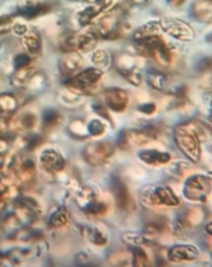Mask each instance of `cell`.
<instances>
[{
	"mask_svg": "<svg viewBox=\"0 0 212 267\" xmlns=\"http://www.w3.org/2000/svg\"><path fill=\"white\" fill-rule=\"evenodd\" d=\"M174 141H176L177 147L183 151V154L190 158L194 163L199 162L201 158V144H199V135L195 132V129L192 128L191 122L187 124H180L174 131Z\"/></svg>",
	"mask_w": 212,
	"mask_h": 267,
	"instance_id": "6da1fadb",
	"label": "cell"
},
{
	"mask_svg": "<svg viewBox=\"0 0 212 267\" xmlns=\"http://www.w3.org/2000/svg\"><path fill=\"white\" fill-rule=\"evenodd\" d=\"M141 198L149 207H176L180 204L178 197L173 193V190L166 186H149L142 190Z\"/></svg>",
	"mask_w": 212,
	"mask_h": 267,
	"instance_id": "7a4b0ae2",
	"label": "cell"
},
{
	"mask_svg": "<svg viewBox=\"0 0 212 267\" xmlns=\"http://www.w3.org/2000/svg\"><path fill=\"white\" fill-rule=\"evenodd\" d=\"M183 191L187 200L195 203H205L211 194V179L202 175L191 176L184 184Z\"/></svg>",
	"mask_w": 212,
	"mask_h": 267,
	"instance_id": "3957f363",
	"label": "cell"
},
{
	"mask_svg": "<svg viewBox=\"0 0 212 267\" xmlns=\"http://www.w3.org/2000/svg\"><path fill=\"white\" fill-rule=\"evenodd\" d=\"M103 76V69L100 68H87L79 72L76 76H73L69 80H66V84L69 86V90L75 93L86 94L85 90H90V87L99 83V80Z\"/></svg>",
	"mask_w": 212,
	"mask_h": 267,
	"instance_id": "277c9868",
	"label": "cell"
},
{
	"mask_svg": "<svg viewBox=\"0 0 212 267\" xmlns=\"http://www.w3.org/2000/svg\"><path fill=\"white\" fill-rule=\"evenodd\" d=\"M115 152L114 144L104 141V142H94L85 148L83 158L85 161L92 166H101L111 159V156Z\"/></svg>",
	"mask_w": 212,
	"mask_h": 267,
	"instance_id": "5b68a950",
	"label": "cell"
},
{
	"mask_svg": "<svg viewBox=\"0 0 212 267\" xmlns=\"http://www.w3.org/2000/svg\"><path fill=\"white\" fill-rule=\"evenodd\" d=\"M141 48L145 51V54L153 56L157 62L160 65H170L171 63V52L170 49L166 47V44L157 37V35H152L148 38L141 40Z\"/></svg>",
	"mask_w": 212,
	"mask_h": 267,
	"instance_id": "8992f818",
	"label": "cell"
},
{
	"mask_svg": "<svg viewBox=\"0 0 212 267\" xmlns=\"http://www.w3.org/2000/svg\"><path fill=\"white\" fill-rule=\"evenodd\" d=\"M160 24V30L167 33L171 37L180 41H191L194 38L192 28L185 21L177 20V19H163Z\"/></svg>",
	"mask_w": 212,
	"mask_h": 267,
	"instance_id": "52a82bcc",
	"label": "cell"
},
{
	"mask_svg": "<svg viewBox=\"0 0 212 267\" xmlns=\"http://www.w3.org/2000/svg\"><path fill=\"white\" fill-rule=\"evenodd\" d=\"M104 98V104L113 110L114 112H122L128 107L129 96L125 90H122L120 87H110L106 89L103 93Z\"/></svg>",
	"mask_w": 212,
	"mask_h": 267,
	"instance_id": "ba28073f",
	"label": "cell"
},
{
	"mask_svg": "<svg viewBox=\"0 0 212 267\" xmlns=\"http://www.w3.org/2000/svg\"><path fill=\"white\" fill-rule=\"evenodd\" d=\"M40 163H41V168L47 172V173H59L65 169V159L61 152H58L52 148L45 149L41 156H40Z\"/></svg>",
	"mask_w": 212,
	"mask_h": 267,
	"instance_id": "9c48e42d",
	"label": "cell"
},
{
	"mask_svg": "<svg viewBox=\"0 0 212 267\" xmlns=\"http://www.w3.org/2000/svg\"><path fill=\"white\" fill-rule=\"evenodd\" d=\"M199 252L194 245H177L173 246L169 250L170 261H191V260L198 259Z\"/></svg>",
	"mask_w": 212,
	"mask_h": 267,
	"instance_id": "30bf717a",
	"label": "cell"
},
{
	"mask_svg": "<svg viewBox=\"0 0 212 267\" xmlns=\"http://www.w3.org/2000/svg\"><path fill=\"white\" fill-rule=\"evenodd\" d=\"M82 66H83V59L78 54H69L61 61V65H59L61 75L65 79H72L82 70Z\"/></svg>",
	"mask_w": 212,
	"mask_h": 267,
	"instance_id": "8fae6325",
	"label": "cell"
},
{
	"mask_svg": "<svg viewBox=\"0 0 212 267\" xmlns=\"http://www.w3.org/2000/svg\"><path fill=\"white\" fill-rule=\"evenodd\" d=\"M113 191L117 205L120 207V210L128 211L129 208H132V200H131V196H129V191H128L127 186L121 182L118 177L113 179Z\"/></svg>",
	"mask_w": 212,
	"mask_h": 267,
	"instance_id": "7c38bea8",
	"label": "cell"
},
{
	"mask_svg": "<svg viewBox=\"0 0 212 267\" xmlns=\"http://www.w3.org/2000/svg\"><path fill=\"white\" fill-rule=\"evenodd\" d=\"M139 159L148 165H164V163H169L171 161V154L169 152H160V151H156V149H146V151H141L139 152Z\"/></svg>",
	"mask_w": 212,
	"mask_h": 267,
	"instance_id": "4fadbf2b",
	"label": "cell"
},
{
	"mask_svg": "<svg viewBox=\"0 0 212 267\" xmlns=\"http://www.w3.org/2000/svg\"><path fill=\"white\" fill-rule=\"evenodd\" d=\"M23 44L31 55H40L43 49V41L37 30H27L26 34H23Z\"/></svg>",
	"mask_w": 212,
	"mask_h": 267,
	"instance_id": "5bb4252c",
	"label": "cell"
},
{
	"mask_svg": "<svg viewBox=\"0 0 212 267\" xmlns=\"http://www.w3.org/2000/svg\"><path fill=\"white\" fill-rule=\"evenodd\" d=\"M80 232H82V235L85 236L86 240H89L92 245L96 246L107 245L106 235L100 231V229L94 228V226H90V225H82V226H80Z\"/></svg>",
	"mask_w": 212,
	"mask_h": 267,
	"instance_id": "9a60e30c",
	"label": "cell"
},
{
	"mask_svg": "<svg viewBox=\"0 0 212 267\" xmlns=\"http://www.w3.org/2000/svg\"><path fill=\"white\" fill-rule=\"evenodd\" d=\"M191 10H192L191 14L198 21H206V23L211 21V2L209 0H201V2L194 3Z\"/></svg>",
	"mask_w": 212,
	"mask_h": 267,
	"instance_id": "2e32d148",
	"label": "cell"
},
{
	"mask_svg": "<svg viewBox=\"0 0 212 267\" xmlns=\"http://www.w3.org/2000/svg\"><path fill=\"white\" fill-rule=\"evenodd\" d=\"M50 6L47 3H33V5H26L20 9V14L26 19H34L38 16H43V14L48 13Z\"/></svg>",
	"mask_w": 212,
	"mask_h": 267,
	"instance_id": "e0dca14e",
	"label": "cell"
},
{
	"mask_svg": "<svg viewBox=\"0 0 212 267\" xmlns=\"http://www.w3.org/2000/svg\"><path fill=\"white\" fill-rule=\"evenodd\" d=\"M148 82L156 90H163L166 87V84H167V77L163 72L152 68L148 72Z\"/></svg>",
	"mask_w": 212,
	"mask_h": 267,
	"instance_id": "ac0fdd59",
	"label": "cell"
},
{
	"mask_svg": "<svg viewBox=\"0 0 212 267\" xmlns=\"http://www.w3.org/2000/svg\"><path fill=\"white\" fill-rule=\"evenodd\" d=\"M69 222V214L65 207H58L57 210L51 214L50 225L52 228H62Z\"/></svg>",
	"mask_w": 212,
	"mask_h": 267,
	"instance_id": "d6986e66",
	"label": "cell"
},
{
	"mask_svg": "<svg viewBox=\"0 0 212 267\" xmlns=\"http://www.w3.org/2000/svg\"><path fill=\"white\" fill-rule=\"evenodd\" d=\"M160 31V24L159 23H148L145 26H142L141 28H138L135 31L134 38L136 41H141L143 38H148V37H152V35H157V33Z\"/></svg>",
	"mask_w": 212,
	"mask_h": 267,
	"instance_id": "ffe728a7",
	"label": "cell"
},
{
	"mask_svg": "<svg viewBox=\"0 0 212 267\" xmlns=\"http://www.w3.org/2000/svg\"><path fill=\"white\" fill-rule=\"evenodd\" d=\"M19 107V101L16 96L12 93H2L0 94V111L2 112H15Z\"/></svg>",
	"mask_w": 212,
	"mask_h": 267,
	"instance_id": "44dd1931",
	"label": "cell"
},
{
	"mask_svg": "<svg viewBox=\"0 0 212 267\" xmlns=\"http://www.w3.org/2000/svg\"><path fill=\"white\" fill-rule=\"evenodd\" d=\"M76 200H78L79 207L85 211L86 208H89V207L96 201V193H94V190L90 189V187H86V189H83L79 193Z\"/></svg>",
	"mask_w": 212,
	"mask_h": 267,
	"instance_id": "7402d4cb",
	"label": "cell"
},
{
	"mask_svg": "<svg viewBox=\"0 0 212 267\" xmlns=\"http://www.w3.org/2000/svg\"><path fill=\"white\" fill-rule=\"evenodd\" d=\"M33 73H34V69L31 68V65L27 66V68H23L20 70H16V75L12 79V83L19 86V87H22V86L27 84L31 80Z\"/></svg>",
	"mask_w": 212,
	"mask_h": 267,
	"instance_id": "603a6c76",
	"label": "cell"
},
{
	"mask_svg": "<svg viewBox=\"0 0 212 267\" xmlns=\"http://www.w3.org/2000/svg\"><path fill=\"white\" fill-rule=\"evenodd\" d=\"M37 125V115L34 112L27 111L22 114L19 118H17V126L20 129H24V131H30L33 129L34 126Z\"/></svg>",
	"mask_w": 212,
	"mask_h": 267,
	"instance_id": "cb8c5ba5",
	"label": "cell"
},
{
	"mask_svg": "<svg viewBox=\"0 0 212 267\" xmlns=\"http://www.w3.org/2000/svg\"><path fill=\"white\" fill-rule=\"evenodd\" d=\"M92 61L97 68H100V69H107V68L111 65V56L108 55L107 51L100 49V51H96V52L93 54Z\"/></svg>",
	"mask_w": 212,
	"mask_h": 267,
	"instance_id": "d4e9b609",
	"label": "cell"
},
{
	"mask_svg": "<svg viewBox=\"0 0 212 267\" xmlns=\"http://www.w3.org/2000/svg\"><path fill=\"white\" fill-rule=\"evenodd\" d=\"M124 242L128 243L129 246H142L145 243H149V239H146L145 235H139V233H135V232H127L124 233Z\"/></svg>",
	"mask_w": 212,
	"mask_h": 267,
	"instance_id": "484cf974",
	"label": "cell"
},
{
	"mask_svg": "<svg viewBox=\"0 0 212 267\" xmlns=\"http://www.w3.org/2000/svg\"><path fill=\"white\" fill-rule=\"evenodd\" d=\"M132 256H134V266L138 267L149 266L148 254L145 253V250H142L141 246H134V249H132Z\"/></svg>",
	"mask_w": 212,
	"mask_h": 267,
	"instance_id": "4316f807",
	"label": "cell"
},
{
	"mask_svg": "<svg viewBox=\"0 0 212 267\" xmlns=\"http://www.w3.org/2000/svg\"><path fill=\"white\" fill-rule=\"evenodd\" d=\"M59 121H61V114L55 110H48L44 114V128H47V129L57 126Z\"/></svg>",
	"mask_w": 212,
	"mask_h": 267,
	"instance_id": "83f0119b",
	"label": "cell"
},
{
	"mask_svg": "<svg viewBox=\"0 0 212 267\" xmlns=\"http://www.w3.org/2000/svg\"><path fill=\"white\" fill-rule=\"evenodd\" d=\"M87 132L90 134L92 137H100V135L106 132V125L100 119H92L87 125Z\"/></svg>",
	"mask_w": 212,
	"mask_h": 267,
	"instance_id": "f1b7e54d",
	"label": "cell"
},
{
	"mask_svg": "<svg viewBox=\"0 0 212 267\" xmlns=\"http://www.w3.org/2000/svg\"><path fill=\"white\" fill-rule=\"evenodd\" d=\"M188 172H190V165L185 163V162H177V163H174V165L171 166V169H170V175L176 176L177 179L184 177Z\"/></svg>",
	"mask_w": 212,
	"mask_h": 267,
	"instance_id": "f546056e",
	"label": "cell"
},
{
	"mask_svg": "<svg viewBox=\"0 0 212 267\" xmlns=\"http://www.w3.org/2000/svg\"><path fill=\"white\" fill-rule=\"evenodd\" d=\"M107 211V205L106 204L100 203V201H94V203L89 207V208H86L85 212L86 214H89V215H104Z\"/></svg>",
	"mask_w": 212,
	"mask_h": 267,
	"instance_id": "4dcf8cb0",
	"label": "cell"
},
{
	"mask_svg": "<svg viewBox=\"0 0 212 267\" xmlns=\"http://www.w3.org/2000/svg\"><path fill=\"white\" fill-rule=\"evenodd\" d=\"M13 65H15L16 70H20V69H23V68H27V66L31 65V58H30L27 54H20V55H17L15 58Z\"/></svg>",
	"mask_w": 212,
	"mask_h": 267,
	"instance_id": "1f68e13d",
	"label": "cell"
},
{
	"mask_svg": "<svg viewBox=\"0 0 212 267\" xmlns=\"http://www.w3.org/2000/svg\"><path fill=\"white\" fill-rule=\"evenodd\" d=\"M41 142H43V138L40 135H30L27 138V142H26V147L29 151H34L41 145Z\"/></svg>",
	"mask_w": 212,
	"mask_h": 267,
	"instance_id": "d6a6232c",
	"label": "cell"
},
{
	"mask_svg": "<svg viewBox=\"0 0 212 267\" xmlns=\"http://www.w3.org/2000/svg\"><path fill=\"white\" fill-rule=\"evenodd\" d=\"M92 108L94 110V111L97 112L99 115H101V117H104V118L108 119V121H111V117L108 115V112H107L106 107L103 105V103H100V101H96V103H93Z\"/></svg>",
	"mask_w": 212,
	"mask_h": 267,
	"instance_id": "836d02e7",
	"label": "cell"
},
{
	"mask_svg": "<svg viewBox=\"0 0 212 267\" xmlns=\"http://www.w3.org/2000/svg\"><path fill=\"white\" fill-rule=\"evenodd\" d=\"M139 111L143 112V114H149V115H152L153 112L156 111V105L153 103H146V104H142L139 107Z\"/></svg>",
	"mask_w": 212,
	"mask_h": 267,
	"instance_id": "e575fe53",
	"label": "cell"
},
{
	"mask_svg": "<svg viewBox=\"0 0 212 267\" xmlns=\"http://www.w3.org/2000/svg\"><path fill=\"white\" fill-rule=\"evenodd\" d=\"M6 193H8V187L5 186V183L0 180V200L6 196Z\"/></svg>",
	"mask_w": 212,
	"mask_h": 267,
	"instance_id": "d590c367",
	"label": "cell"
},
{
	"mask_svg": "<svg viewBox=\"0 0 212 267\" xmlns=\"http://www.w3.org/2000/svg\"><path fill=\"white\" fill-rule=\"evenodd\" d=\"M184 0H171V3L174 5V6H177V5H181Z\"/></svg>",
	"mask_w": 212,
	"mask_h": 267,
	"instance_id": "8d00e7d4",
	"label": "cell"
},
{
	"mask_svg": "<svg viewBox=\"0 0 212 267\" xmlns=\"http://www.w3.org/2000/svg\"><path fill=\"white\" fill-rule=\"evenodd\" d=\"M206 231H208V233L211 235V224H208V226H206Z\"/></svg>",
	"mask_w": 212,
	"mask_h": 267,
	"instance_id": "74e56055",
	"label": "cell"
},
{
	"mask_svg": "<svg viewBox=\"0 0 212 267\" xmlns=\"http://www.w3.org/2000/svg\"><path fill=\"white\" fill-rule=\"evenodd\" d=\"M2 163H3V158H2V155H0V166H2Z\"/></svg>",
	"mask_w": 212,
	"mask_h": 267,
	"instance_id": "f35d334b",
	"label": "cell"
}]
</instances>
